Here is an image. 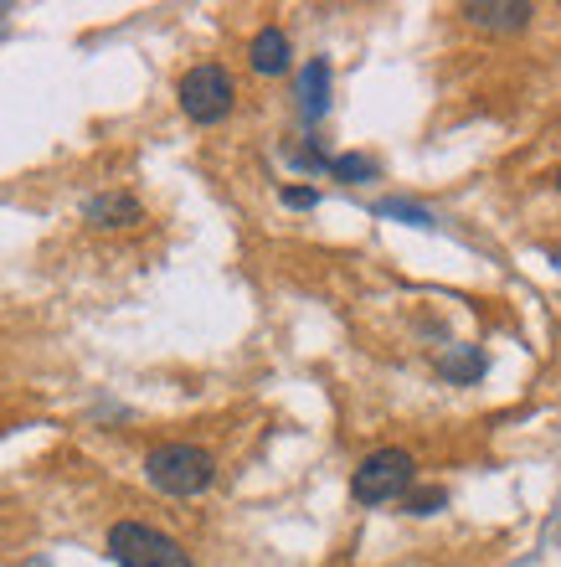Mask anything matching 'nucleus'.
Listing matches in <instances>:
<instances>
[{"instance_id": "1", "label": "nucleus", "mask_w": 561, "mask_h": 567, "mask_svg": "<svg viewBox=\"0 0 561 567\" xmlns=\"http://www.w3.org/2000/svg\"><path fill=\"white\" fill-rule=\"evenodd\" d=\"M145 480L160 495L191 501V495L211 491L217 460H211V449H201V444H160V449H149L145 454Z\"/></svg>"}, {"instance_id": "2", "label": "nucleus", "mask_w": 561, "mask_h": 567, "mask_svg": "<svg viewBox=\"0 0 561 567\" xmlns=\"http://www.w3.org/2000/svg\"><path fill=\"white\" fill-rule=\"evenodd\" d=\"M417 485V460L407 449H376L361 460V470L351 475V501L355 506H386Z\"/></svg>"}, {"instance_id": "3", "label": "nucleus", "mask_w": 561, "mask_h": 567, "mask_svg": "<svg viewBox=\"0 0 561 567\" xmlns=\"http://www.w3.org/2000/svg\"><path fill=\"white\" fill-rule=\"evenodd\" d=\"M176 99H180V114L191 124H222L237 104V83L222 62H196V68L180 73Z\"/></svg>"}, {"instance_id": "4", "label": "nucleus", "mask_w": 561, "mask_h": 567, "mask_svg": "<svg viewBox=\"0 0 561 567\" xmlns=\"http://www.w3.org/2000/svg\"><path fill=\"white\" fill-rule=\"evenodd\" d=\"M108 557L118 567H196L191 553L176 537H165L160 526H145V522L108 526Z\"/></svg>"}, {"instance_id": "5", "label": "nucleus", "mask_w": 561, "mask_h": 567, "mask_svg": "<svg viewBox=\"0 0 561 567\" xmlns=\"http://www.w3.org/2000/svg\"><path fill=\"white\" fill-rule=\"evenodd\" d=\"M248 62H252V73H263V78L289 73V68H294V42H289V31H283V27H263L248 42Z\"/></svg>"}, {"instance_id": "6", "label": "nucleus", "mask_w": 561, "mask_h": 567, "mask_svg": "<svg viewBox=\"0 0 561 567\" xmlns=\"http://www.w3.org/2000/svg\"><path fill=\"white\" fill-rule=\"evenodd\" d=\"M531 16L536 11L526 0H474V6H464V21H469V27H485V31H526Z\"/></svg>"}, {"instance_id": "7", "label": "nucleus", "mask_w": 561, "mask_h": 567, "mask_svg": "<svg viewBox=\"0 0 561 567\" xmlns=\"http://www.w3.org/2000/svg\"><path fill=\"white\" fill-rule=\"evenodd\" d=\"M139 217H145V207L134 192H98L83 202V223L93 227H134Z\"/></svg>"}, {"instance_id": "8", "label": "nucleus", "mask_w": 561, "mask_h": 567, "mask_svg": "<svg viewBox=\"0 0 561 567\" xmlns=\"http://www.w3.org/2000/svg\"><path fill=\"white\" fill-rule=\"evenodd\" d=\"M325 109H330V62L310 58L299 68V114L314 124V120H325Z\"/></svg>"}, {"instance_id": "9", "label": "nucleus", "mask_w": 561, "mask_h": 567, "mask_svg": "<svg viewBox=\"0 0 561 567\" xmlns=\"http://www.w3.org/2000/svg\"><path fill=\"white\" fill-rule=\"evenodd\" d=\"M330 176H340V181H376L382 176V165L371 161V155H330Z\"/></svg>"}, {"instance_id": "10", "label": "nucleus", "mask_w": 561, "mask_h": 567, "mask_svg": "<svg viewBox=\"0 0 561 567\" xmlns=\"http://www.w3.org/2000/svg\"><path fill=\"white\" fill-rule=\"evenodd\" d=\"M479 372H485V357H474V346H464L458 357H444V377H448V382H474Z\"/></svg>"}, {"instance_id": "11", "label": "nucleus", "mask_w": 561, "mask_h": 567, "mask_svg": "<svg viewBox=\"0 0 561 567\" xmlns=\"http://www.w3.org/2000/svg\"><path fill=\"white\" fill-rule=\"evenodd\" d=\"M376 217H402V223H413V227H433V212H423L417 202H382Z\"/></svg>"}, {"instance_id": "12", "label": "nucleus", "mask_w": 561, "mask_h": 567, "mask_svg": "<svg viewBox=\"0 0 561 567\" xmlns=\"http://www.w3.org/2000/svg\"><path fill=\"white\" fill-rule=\"evenodd\" d=\"M444 501H448L444 491H407L402 495V506L413 511V516H433V511H444Z\"/></svg>"}, {"instance_id": "13", "label": "nucleus", "mask_w": 561, "mask_h": 567, "mask_svg": "<svg viewBox=\"0 0 561 567\" xmlns=\"http://www.w3.org/2000/svg\"><path fill=\"white\" fill-rule=\"evenodd\" d=\"M289 161H294L299 171H330V155L314 145V140H310V145H294V150H289Z\"/></svg>"}, {"instance_id": "14", "label": "nucleus", "mask_w": 561, "mask_h": 567, "mask_svg": "<svg viewBox=\"0 0 561 567\" xmlns=\"http://www.w3.org/2000/svg\"><path fill=\"white\" fill-rule=\"evenodd\" d=\"M283 207L314 212V207H320V192H314V186H283Z\"/></svg>"}, {"instance_id": "15", "label": "nucleus", "mask_w": 561, "mask_h": 567, "mask_svg": "<svg viewBox=\"0 0 561 567\" xmlns=\"http://www.w3.org/2000/svg\"><path fill=\"white\" fill-rule=\"evenodd\" d=\"M6 16H11V11H6V6H0V21H6Z\"/></svg>"}, {"instance_id": "16", "label": "nucleus", "mask_w": 561, "mask_h": 567, "mask_svg": "<svg viewBox=\"0 0 561 567\" xmlns=\"http://www.w3.org/2000/svg\"><path fill=\"white\" fill-rule=\"evenodd\" d=\"M557 192H561V171H557Z\"/></svg>"}]
</instances>
